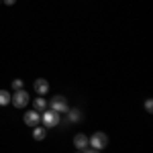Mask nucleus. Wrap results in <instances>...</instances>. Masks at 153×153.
I'll return each instance as SVG.
<instances>
[{
    "instance_id": "f257e3e1",
    "label": "nucleus",
    "mask_w": 153,
    "mask_h": 153,
    "mask_svg": "<svg viewBox=\"0 0 153 153\" xmlns=\"http://www.w3.org/2000/svg\"><path fill=\"white\" fill-rule=\"evenodd\" d=\"M49 106H51V110H55L57 114H63V112H68V110H70L68 100H65L63 96H53V98H51V102H49Z\"/></svg>"
},
{
    "instance_id": "f03ea898",
    "label": "nucleus",
    "mask_w": 153,
    "mask_h": 153,
    "mask_svg": "<svg viewBox=\"0 0 153 153\" xmlns=\"http://www.w3.org/2000/svg\"><path fill=\"white\" fill-rule=\"evenodd\" d=\"M88 145H92V149H104L106 145H108V137H106L104 133H94L90 139H88Z\"/></svg>"
},
{
    "instance_id": "7ed1b4c3",
    "label": "nucleus",
    "mask_w": 153,
    "mask_h": 153,
    "mask_svg": "<svg viewBox=\"0 0 153 153\" xmlns=\"http://www.w3.org/2000/svg\"><path fill=\"white\" fill-rule=\"evenodd\" d=\"M10 102H12V106H16V108H27V104H29V94H27L25 90H16V92L10 96Z\"/></svg>"
},
{
    "instance_id": "20e7f679",
    "label": "nucleus",
    "mask_w": 153,
    "mask_h": 153,
    "mask_svg": "<svg viewBox=\"0 0 153 153\" xmlns=\"http://www.w3.org/2000/svg\"><path fill=\"white\" fill-rule=\"evenodd\" d=\"M23 120H25L27 127H39V123H41V114H39L37 110H27L25 117H23Z\"/></svg>"
},
{
    "instance_id": "39448f33",
    "label": "nucleus",
    "mask_w": 153,
    "mask_h": 153,
    "mask_svg": "<svg viewBox=\"0 0 153 153\" xmlns=\"http://www.w3.org/2000/svg\"><path fill=\"white\" fill-rule=\"evenodd\" d=\"M43 125H45V127H57L59 125V114L55 110H45V112H43Z\"/></svg>"
},
{
    "instance_id": "423d86ee",
    "label": "nucleus",
    "mask_w": 153,
    "mask_h": 153,
    "mask_svg": "<svg viewBox=\"0 0 153 153\" xmlns=\"http://www.w3.org/2000/svg\"><path fill=\"white\" fill-rule=\"evenodd\" d=\"M33 88H35V92L37 94H47V90H49V84L47 80H43V78H39V80H35V84H33Z\"/></svg>"
},
{
    "instance_id": "0eeeda50",
    "label": "nucleus",
    "mask_w": 153,
    "mask_h": 153,
    "mask_svg": "<svg viewBox=\"0 0 153 153\" xmlns=\"http://www.w3.org/2000/svg\"><path fill=\"white\" fill-rule=\"evenodd\" d=\"M74 145H76V149H86V147H88V137L82 135V133L76 135V137H74Z\"/></svg>"
},
{
    "instance_id": "6e6552de",
    "label": "nucleus",
    "mask_w": 153,
    "mask_h": 153,
    "mask_svg": "<svg viewBox=\"0 0 153 153\" xmlns=\"http://www.w3.org/2000/svg\"><path fill=\"white\" fill-rule=\"evenodd\" d=\"M45 135H47V133H45L43 127H33V139H35V141H43Z\"/></svg>"
},
{
    "instance_id": "1a4fd4ad",
    "label": "nucleus",
    "mask_w": 153,
    "mask_h": 153,
    "mask_svg": "<svg viewBox=\"0 0 153 153\" xmlns=\"http://www.w3.org/2000/svg\"><path fill=\"white\" fill-rule=\"evenodd\" d=\"M10 92L8 90H0V106H6V104H10Z\"/></svg>"
},
{
    "instance_id": "9d476101",
    "label": "nucleus",
    "mask_w": 153,
    "mask_h": 153,
    "mask_svg": "<svg viewBox=\"0 0 153 153\" xmlns=\"http://www.w3.org/2000/svg\"><path fill=\"white\" fill-rule=\"evenodd\" d=\"M33 104H35V110L39 112V110H45V108H47V100H45L43 96H39V98H37Z\"/></svg>"
},
{
    "instance_id": "9b49d317",
    "label": "nucleus",
    "mask_w": 153,
    "mask_h": 153,
    "mask_svg": "<svg viewBox=\"0 0 153 153\" xmlns=\"http://www.w3.org/2000/svg\"><path fill=\"white\" fill-rule=\"evenodd\" d=\"M68 112H70V120L71 123H78V120L82 118V112H80L78 108H76V110H68Z\"/></svg>"
},
{
    "instance_id": "f8f14e48",
    "label": "nucleus",
    "mask_w": 153,
    "mask_h": 153,
    "mask_svg": "<svg viewBox=\"0 0 153 153\" xmlns=\"http://www.w3.org/2000/svg\"><path fill=\"white\" fill-rule=\"evenodd\" d=\"M12 88L14 90H23V80H14L12 82Z\"/></svg>"
},
{
    "instance_id": "ddd939ff",
    "label": "nucleus",
    "mask_w": 153,
    "mask_h": 153,
    "mask_svg": "<svg viewBox=\"0 0 153 153\" xmlns=\"http://www.w3.org/2000/svg\"><path fill=\"white\" fill-rule=\"evenodd\" d=\"M151 108H153V102H151V100H147V102H145V110L151 112Z\"/></svg>"
},
{
    "instance_id": "4468645a",
    "label": "nucleus",
    "mask_w": 153,
    "mask_h": 153,
    "mask_svg": "<svg viewBox=\"0 0 153 153\" xmlns=\"http://www.w3.org/2000/svg\"><path fill=\"white\" fill-rule=\"evenodd\" d=\"M14 2H16V0H4V4H8V6H10V4H14Z\"/></svg>"
},
{
    "instance_id": "2eb2a0df",
    "label": "nucleus",
    "mask_w": 153,
    "mask_h": 153,
    "mask_svg": "<svg viewBox=\"0 0 153 153\" xmlns=\"http://www.w3.org/2000/svg\"><path fill=\"white\" fill-rule=\"evenodd\" d=\"M84 153H100L98 149H88V151H84Z\"/></svg>"
},
{
    "instance_id": "dca6fc26",
    "label": "nucleus",
    "mask_w": 153,
    "mask_h": 153,
    "mask_svg": "<svg viewBox=\"0 0 153 153\" xmlns=\"http://www.w3.org/2000/svg\"><path fill=\"white\" fill-rule=\"evenodd\" d=\"M0 2H2V0H0Z\"/></svg>"
}]
</instances>
